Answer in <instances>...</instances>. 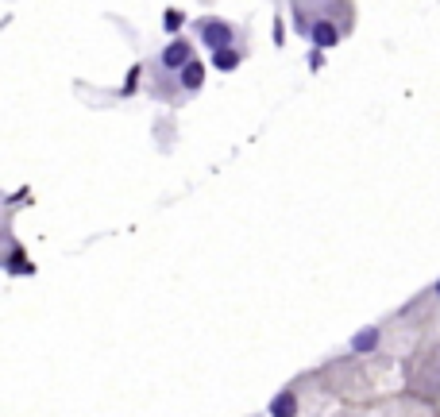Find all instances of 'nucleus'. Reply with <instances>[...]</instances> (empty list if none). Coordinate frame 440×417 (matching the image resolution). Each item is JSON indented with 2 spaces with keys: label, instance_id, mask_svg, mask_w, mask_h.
Here are the masks:
<instances>
[{
  "label": "nucleus",
  "instance_id": "nucleus-1",
  "mask_svg": "<svg viewBox=\"0 0 440 417\" xmlns=\"http://www.w3.org/2000/svg\"><path fill=\"white\" fill-rule=\"evenodd\" d=\"M197 35H201V43L209 46V51H228V46H236V27L228 24V20H197Z\"/></svg>",
  "mask_w": 440,
  "mask_h": 417
},
{
  "label": "nucleus",
  "instance_id": "nucleus-2",
  "mask_svg": "<svg viewBox=\"0 0 440 417\" xmlns=\"http://www.w3.org/2000/svg\"><path fill=\"white\" fill-rule=\"evenodd\" d=\"M189 62H194V46H189V39H170V43L159 51V66H162L166 74H181Z\"/></svg>",
  "mask_w": 440,
  "mask_h": 417
},
{
  "label": "nucleus",
  "instance_id": "nucleus-3",
  "mask_svg": "<svg viewBox=\"0 0 440 417\" xmlns=\"http://www.w3.org/2000/svg\"><path fill=\"white\" fill-rule=\"evenodd\" d=\"M379 344H382V328H379V325H367V328H359V333L348 340V348H351V352H356V356L379 352Z\"/></svg>",
  "mask_w": 440,
  "mask_h": 417
},
{
  "label": "nucleus",
  "instance_id": "nucleus-4",
  "mask_svg": "<svg viewBox=\"0 0 440 417\" xmlns=\"http://www.w3.org/2000/svg\"><path fill=\"white\" fill-rule=\"evenodd\" d=\"M309 43L317 46V51H332V46L340 43V27L332 20H317V24H313V31H309Z\"/></svg>",
  "mask_w": 440,
  "mask_h": 417
},
{
  "label": "nucleus",
  "instance_id": "nucleus-5",
  "mask_svg": "<svg viewBox=\"0 0 440 417\" xmlns=\"http://www.w3.org/2000/svg\"><path fill=\"white\" fill-rule=\"evenodd\" d=\"M209 62H213V70H220V74H232L236 66L244 62V51H240V46H228V51H216Z\"/></svg>",
  "mask_w": 440,
  "mask_h": 417
},
{
  "label": "nucleus",
  "instance_id": "nucleus-6",
  "mask_svg": "<svg viewBox=\"0 0 440 417\" xmlns=\"http://www.w3.org/2000/svg\"><path fill=\"white\" fill-rule=\"evenodd\" d=\"M178 81H181V89H186V93H197L201 85H205V66H201V62L194 59V62L186 66V70L178 74Z\"/></svg>",
  "mask_w": 440,
  "mask_h": 417
},
{
  "label": "nucleus",
  "instance_id": "nucleus-7",
  "mask_svg": "<svg viewBox=\"0 0 440 417\" xmlns=\"http://www.w3.org/2000/svg\"><path fill=\"white\" fill-rule=\"evenodd\" d=\"M271 417H298V394L279 391V398L271 402Z\"/></svg>",
  "mask_w": 440,
  "mask_h": 417
},
{
  "label": "nucleus",
  "instance_id": "nucleus-8",
  "mask_svg": "<svg viewBox=\"0 0 440 417\" xmlns=\"http://www.w3.org/2000/svg\"><path fill=\"white\" fill-rule=\"evenodd\" d=\"M8 271H12V274H31L35 263H27L20 255V248H12V251H8Z\"/></svg>",
  "mask_w": 440,
  "mask_h": 417
},
{
  "label": "nucleus",
  "instance_id": "nucleus-9",
  "mask_svg": "<svg viewBox=\"0 0 440 417\" xmlns=\"http://www.w3.org/2000/svg\"><path fill=\"white\" fill-rule=\"evenodd\" d=\"M181 24H186V16H181L178 8H170V12L162 16V27H166L170 35H178V31H181ZM178 39H181V35H178Z\"/></svg>",
  "mask_w": 440,
  "mask_h": 417
},
{
  "label": "nucleus",
  "instance_id": "nucleus-10",
  "mask_svg": "<svg viewBox=\"0 0 440 417\" xmlns=\"http://www.w3.org/2000/svg\"><path fill=\"white\" fill-rule=\"evenodd\" d=\"M433 293H436V298H440V278H436V286H433Z\"/></svg>",
  "mask_w": 440,
  "mask_h": 417
}]
</instances>
